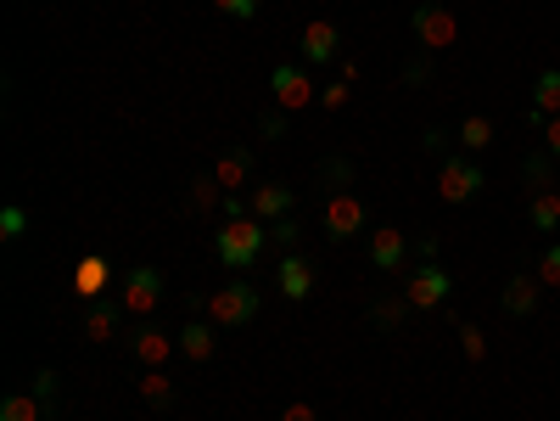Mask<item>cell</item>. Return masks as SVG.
Wrapping results in <instances>:
<instances>
[{
	"mask_svg": "<svg viewBox=\"0 0 560 421\" xmlns=\"http://www.w3.org/2000/svg\"><path fill=\"white\" fill-rule=\"evenodd\" d=\"M370 321H376V326H404V321H410V298H376Z\"/></svg>",
	"mask_w": 560,
	"mask_h": 421,
	"instance_id": "obj_26",
	"label": "cell"
},
{
	"mask_svg": "<svg viewBox=\"0 0 560 421\" xmlns=\"http://www.w3.org/2000/svg\"><path fill=\"white\" fill-rule=\"evenodd\" d=\"M130 349H135V360H141L146 371H163V365H169V354L180 349V342H169V332H151V326H146V332H135V337H130Z\"/></svg>",
	"mask_w": 560,
	"mask_h": 421,
	"instance_id": "obj_15",
	"label": "cell"
},
{
	"mask_svg": "<svg viewBox=\"0 0 560 421\" xmlns=\"http://www.w3.org/2000/svg\"><path fill=\"white\" fill-rule=\"evenodd\" d=\"M157 303H163V276L151 270V264H135L124 276V292H118V310L124 315H151Z\"/></svg>",
	"mask_w": 560,
	"mask_h": 421,
	"instance_id": "obj_6",
	"label": "cell"
},
{
	"mask_svg": "<svg viewBox=\"0 0 560 421\" xmlns=\"http://www.w3.org/2000/svg\"><path fill=\"white\" fill-rule=\"evenodd\" d=\"M253 315H258V287H247V281L214 287V298H208V321L214 326H247Z\"/></svg>",
	"mask_w": 560,
	"mask_h": 421,
	"instance_id": "obj_3",
	"label": "cell"
},
{
	"mask_svg": "<svg viewBox=\"0 0 560 421\" xmlns=\"http://www.w3.org/2000/svg\"><path fill=\"white\" fill-rule=\"evenodd\" d=\"M460 146H465V152H483V146H494V119H483V112H471V119H460Z\"/></svg>",
	"mask_w": 560,
	"mask_h": 421,
	"instance_id": "obj_21",
	"label": "cell"
},
{
	"mask_svg": "<svg viewBox=\"0 0 560 421\" xmlns=\"http://www.w3.org/2000/svg\"><path fill=\"white\" fill-rule=\"evenodd\" d=\"M353 180H358V169H353L348 158H331V164H326V185H331V197H342V191H353Z\"/></svg>",
	"mask_w": 560,
	"mask_h": 421,
	"instance_id": "obj_27",
	"label": "cell"
},
{
	"mask_svg": "<svg viewBox=\"0 0 560 421\" xmlns=\"http://www.w3.org/2000/svg\"><path fill=\"white\" fill-rule=\"evenodd\" d=\"M358 225H365V203H358L353 191H342V197L326 203V237H331V242H348Z\"/></svg>",
	"mask_w": 560,
	"mask_h": 421,
	"instance_id": "obj_8",
	"label": "cell"
},
{
	"mask_svg": "<svg viewBox=\"0 0 560 421\" xmlns=\"http://www.w3.org/2000/svg\"><path fill=\"white\" fill-rule=\"evenodd\" d=\"M107 281H112V264H107V258H96V253L78 258V270H73V292H78V298L96 303V298L107 292Z\"/></svg>",
	"mask_w": 560,
	"mask_h": 421,
	"instance_id": "obj_16",
	"label": "cell"
},
{
	"mask_svg": "<svg viewBox=\"0 0 560 421\" xmlns=\"http://www.w3.org/2000/svg\"><path fill=\"white\" fill-rule=\"evenodd\" d=\"M337 46H342V34H337V23L331 17H314V23H303V62H331L337 57Z\"/></svg>",
	"mask_w": 560,
	"mask_h": 421,
	"instance_id": "obj_11",
	"label": "cell"
},
{
	"mask_svg": "<svg viewBox=\"0 0 560 421\" xmlns=\"http://www.w3.org/2000/svg\"><path fill=\"white\" fill-rule=\"evenodd\" d=\"M275 287H280V298H292V303H303V298L314 292V264H308L303 253H292V258H280V264H275Z\"/></svg>",
	"mask_w": 560,
	"mask_h": 421,
	"instance_id": "obj_10",
	"label": "cell"
},
{
	"mask_svg": "<svg viewBox=\"0 0 560 421\" xmlns=\"http://www.w3.org/2000/svg\"><path fill=\"white\" fill-rule=\"evenodd\" d=\"M214 349H219V342H214V326H208V321H191V326L180 332V354H185V360L208 365V360H214Z\"/></svg>",
	"mask_w": 560,
	"mask_h": 421,
	"instance_id": "obj_17",
	"label": "cell"
},
{
	"mask_svg": "<svg viewBox=\"0 0 560 421\" xmlns=\"http://www.w3.org/2000/svg\"><path fill=\"white\" fill-rule=\"evenodd\" d=\"M449 292H454V281H449V270H443V264H415V270H410V281H404L410 310H443V303H449Z\"/></svg>",
	"mask_w": 560,
	"mask_h": 421,
	"instance_id": "obj_5",
	"label": "cell"
},
{
	"mask_svg": "<svg viewBox=\"0 0 560 421\" xmlns=\"http://www.w3.org/2000/svg\"><path fill=\"white\" fill-rule=\"evenodd\" d=\"M141 399H146L151 410H169V405H174V382H169L163 371H146V376H141Z\"/></svg>",
	"mask_w": 560,
	"mask_h": 421,
	"instance_id": "obj_22",
	"label": "cell"
},
{
	"mask_svg": "<svg viewBox=\"0 0 560 421\" xmlns=\"http://www.w3.org/2000/svg\"><path fill=\"white\" fill-rule=\"evenodd\" d=\"M280 421H319V416H314V405H287V410H280Z\"/></svg>",
	"mask_w": 560,
	"mask_h": 421,
	"instance_id": "obj_33",
	"label": "cell"
},
{
	"mask_svg": "<svg viewBox=\"0 0 560 421\" xmlns=\"http://www.w3.org/2000/svg\"><path fill=\"white\" fill-rule=\"evenodd\" d=\"M460 349H465L471 365L488 360V337H483V326H476V321H460Z\"/></svg>",
	"mask_w": 560,
	"mask_h": 421,
	"instance_id": "obj_25",
	"label": "cell"
},
{
	"mask_svg": "<svg viewBox=\"0 0 560 421\" xmlns=\"http://www.w3.org/2000/svg\"><path fill=\"white\" fill-rule=\"evenodd\" d=\"M404 253H410V237L404 231H398V225H381V231L370 237V264H376V270H404Z\"/></svg>",
	"mask_w": 560,
	"mask_h": 421,
	"instance_id": "obj_12",
	"label": "cell"
},
{
	"mask_svg": "<svg viewBox=\"0 0 560 421\" xmlns=\"http://www.w3.org/2000/svg\"><path fill=\"white\" fill-rule=\"evenodd\" d=\"M538 298H544V281H538V276H510L499 303H504V315L522 321V315H533V310H538Z\"/></svg>",
	"mask_w": 560,
	"mask_h": 421,
	"instance_id": "obj_14",
	"label": "cell"
},
{
	"mask_svg": "<svg viewBox=\"0 0 560 421\" xmlns=\"http://www.w3.org/2000/svg\"><path fill=\"white\" fill-rule=\"evenodd\" d=\"M39 416H46L39 394H12L7 405H0V421H39Z\"/></svg>",
	"mask_w": 560,
	"mask_h": 421,
	"instance_id": "obj_23",
	"label": "cell"
},
{
	"mask_svg": "<svg viewBox=\"0 0 560 421\" xmlns=\"http://www.w3.org/2000/svg\"><path fill=\"white\" fill-rule=\"evenodd\" d=\"M118 315H124L118 303H96V310L85 315V337H90V342H112V337H118Z\"/></svg>",
	"mask_w": 560,
	"mask_h": 421,
	"instance_id": "obj_20",
	"label": "cell"
},
{
	"mask_svg": "<svg viewBox=\"0 0 560 421\" xmlns=\"http://www.w3.org/2000/svg\"><path fill=\"white\" fill-rule=\"evenodd\" d=\"M264 242H269V231H264L258 214H230L214 231V258L230 264V270H247V264H258Z\"/></svg>",
	"mask_w": 560,
	"mask_h": 421,
	"instance_id": "obj_1",
	"label": "cell"
},
{
	"mask_svg": "<svg viewBox=\"0 0 560 421\" xmlns=\"http://www.w3.org/2000/svg\"><path fill=\"white\" fill-rule=\"evenodd\" d=\"M555 158H549V152H533V158H527V169H522V185H527V197H533V191H549V169Z\"/></svg>",
	"mask_w": 560,
	"mask_h": 421,
	"instance_id": "obj_24",
	"label": "cell"
},
{
	"mask_svg": "<svg viewBox=\"0 0 560 421\" xmlns=\"http://www.w3.org/2000/svg\"><path fill=\"white\" fill-rule=\"evenodd\" d=\"M538 281H544V287H560V242L538 258Z\"/></svg>",
	"mask_w": 560,
	"mask_h": 421,
	"instance_id": "obj_31",
	"label": "cell"
},
{
	"mask_svg": "<svg viewBox=\"0 0 560 421\" xmlns=\"http://www.w3.org/2000/svg\"><path fill=\"white\" fill-rule=\"evenodd\" d=\"M527 219H533V231H560V191H533L527 197Z\"/></svg>",
	"mask_w": 560,
	"mask_h": 421,
	"instance_id": "obj_19",
	"label": "cell"
},
{
	"mask_svg": "<svg viewBox=\"0 0 560 421\" xmlns=\"http://www.w3.org/2000/svg\"><path fill=\"white\" fill-rule=\"evenodd\" d=\"M544 152H549V158H560V112L544 124Z\"/></svg>",
	"mask_w": 560,
	"mask_h": 421,
	"instance_id": "obj_32",
	"label": "cell"
},
{
	"mask_svg": "<svg viewBox=\"0 0 560 421\" xmlns=\"http://www.w3.org/2000/svg\"><path fill=\"white\" fill-rule=\"evenodd\" d=\"M28 231V214L17 208V203H7V208H0V237H7V242H17Z\"/></svg>",
	"mask_w": 560,
	"mask_h": 421,
	"instance_id": "obj_28",
	"label": "cell"
},
{
	"mask_svg": "<svg viewBox=\"0 0 560 421\" xmlns=\"http://www.w3.org/2000/svg\"><path fill=\"white\" fill-rule=\"evenodd\" d=\"M348 96H353V80H348V73H337V80L326 85V96H319V101H326V107L337 112V107H348Z\"/></svg>",
	"mask_w": 560,
	"mask_h": 421,
	"instance_id": "obj_30",
	"label": "cell"
},
{
	"mask_svg": "<svg viewBox=\"0 0 560 421\" xmlns=\"http://www.w3.org/2000/svg\"><path fill=\"white\" fill-rule=\"evenodd\" d=\"M247 214H258V219H287V214H292V185L258 180V185L247 191Z\"/></svg>",
	"mask_w": 560,
	"mask_h": 421,
	"instance_id": "obj_9",
	"label": "cell"
},
{
	"mask_svg": "<svg viewBox=\"0 0 560 421\" xmlns=\"http://www.w3.org/2000/svg\"><path fill=\"white\" fill-rule=\"evenodd\" d=\"M410 28H415V40H421L426 51H449V46L460 40V17H454L449 7H437V0H426V7H415Z\"/></svg>",
	"mask_w": 560,
	"mask_h": 421,
	"instance_id": "obj_4",
	"label": "cell"
},
{
	"mask_svg": "<svg viewBox=\"0 0 560 421\" xmlns=\"http://www.w3.org/2000/svg\"><path fill=\"white\" fill-rule=\"evenodd\" d=\"M269 91H275V107H280V112H303V107H314V80H308L297 62H280V68L269 73Z\"/></svg>",
	"mask_w": 560,
	"mask_h": 421,
	"instance_id": "obj_7",
	"label": "cell"
},
{
	"mask_svg": "<svg viewBox=\"0 0 560 421\" xmlns=\"http://www.w3.org/2000/svg\"><path fill=\"white\" fill-rule=\"evenodd\" d=\"M247 175H253V152H242V146L224 152V158L214 164V180H219L224 191H242V185H247Z\"/></svg>",
	"mask_w": 560,
	"mask_h": 421,
	"instance_id": "obj_18",
	"label": "cell"
},
{
	"mask_svg": "<svg viewBox=\"0 0 560 421\" xmlns=\"http://www.w3.org/2000/svg\"><path fill=\"white\" fill-rule=\"evenodd\" d=\"M483 185H488V175L476 169L471 158H443V164H437V197H443L449 208H465Z\"/></svg>",
	"mask_w": 560,
	"mask_h": 421,
	"instance_id": "obj_2",
	"label": "cell"
},
{
	"mask_svg": "<svg viewBox=\"0 0 560 421\" xmlns=\"http://www.w3.org/2000/svg\"><path fill=\"white\" fill-rule=\"evenodd\" d=\"M555 112H560V68H544L538 73V85H533V107H527V124H549L555 119Z\"/></svg>",
	"mask_w": 560,
	"mask_h": 421,
	"instance_id": "obj_13",
	"label": "cell"
},
{
	"mask_svg": "<svg viewBox=\"0 0 560 421\" xmlns=\"http://www.w3.org/2000/svg\"><path fill=\"white\" fill-rule=\"evenodd\" d=\"M258 7H264V0H214V12H224V17H235V23H253Z\"/></svg>",
	"mask_w": 560,
	"mask_h": 421,
	"instance_id": "obj_29",
	"label": "cell"
}]
</instances>
